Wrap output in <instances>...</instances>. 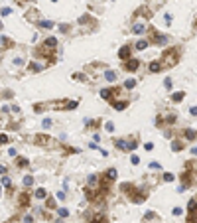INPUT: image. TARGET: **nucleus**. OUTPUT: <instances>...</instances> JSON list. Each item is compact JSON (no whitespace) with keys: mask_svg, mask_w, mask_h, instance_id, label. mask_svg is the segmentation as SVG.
Instances as JSON below:
<instances>
[{"mask_svg":"<svg viewBox=\"0 0 197 223\" xmlns=\"http://www.w3.org/2000/svg\"><path fill=\"white\" fill-rule=\"evenodd\" d=\"M160 63H162V67H164V65H168V67L176 65V63H177V52H176V49H168V52L164 53V57L160 59Z\"/></svg>","mask_w":197,"mask_h":223,"instance_id":"nucleus-1","label":"nucleus"},{"mask_svg":"<svg viewBox=\"0 0 197 223\" xmlns=\"http://www.w3.org/2000/svg\"><path fill=\"white\" fill-rule=\"evenodd\" d=\"M116 95H118V89H103L101 91V97L105 99V101H112Z\"/></svg>","mask_w":197,"mask_h":223,"instance_id":"nucleus-2","label":"nucleus"},{"mask_svg":"<svg viewBox=\"0 0 197 223\" xmlns=\"http://www.w3.org/2000/svg\"><path fill=\"white\" fill-rule=\"evenodd\" d=\"M114 144H116L118 148H120V150H134V148L138 146L136 142H126V140H116Z\"/></svg>","mask_w":197,"mask_h":223,"instance_id":"nucleus-3","label":"nucleus"},{"mask_svg":"<svg viewBox=\"0 0 197 223\" xmlns=\"http://www.w3.org/2000/svg\"><path fill=\"white\" fill-rule=\"evenodd\" d=\"M34 142L39 144V146H46V144H51V138L46 136V134H36V136H34Z\"/></svg>","mask_w":197,"mask_h":223,"instance_id":"nucleus-4","label":"nucleus"},{"mask_svg":"<svg viewBox=\"0 0 197 223\" xmlns=\"http://www.w3.org/2000/svg\"><path fill=\"white\" fill-rule=\"evenodd\" d=\"M130 46H122L120 49H118V57L122 59V61H128V57H130Z\"/></svg>","mask_w":197,"mask_h":223,"instance_id":"nucleus-5","label":"nucleus"},{"mask_svg":"<svg viewBox=\"0 0 197 223\" xmlns=\"http://www.w3.org/2000/svg\"><path fill=\"white\" fill-rule=\"evenodd\" d=\"M138 65H140V61H138V59H128V61L124 63V69H126V71H136Z\"/></svg>","mask_w":197,"mask_h":223,"instance_id":"nucleus-6","label":"nucleus"},{"mask_svg":"<svg viewBox=\"0 0 197 223\" xmlns=\"http://www.w3.org/2000/svg\"><path fill=\"white\" fill-rule=\"evenodd\" d=\"M18 204H20V207H28V204H30V194H28V191H24V194L20 196Z\"/></svg>","mask_w":197,"mask_h":223,"instance_id":"nucleus-7","label":"nucleus"},{"mask_svg":"<svg viewBox=\"0 0 197 223\" xmlns=\"http://www.w3.org/2000/svg\"><path fill=\"white\" fill-rule=\"evenodd\" d=\"M166 42H168V36H164V34H162V36H154V44H160V46H164Z\"/></svg>","mask_w":197,"mask_h":223,"instance_id":"nucleus-8","label":"nucleus"},{"mask_svg":"<svg viewBox=\"0 0 197 223\" xmlns=\"http://www.w3.org/2000/svg\"><path fill=\"white\" fill-rule=\"evenodd\" d=\"M55 46H57V39H55V38H46L44 47H55Z\"/></svg>","mask_w":197,"mask_h":223,"instance_id":"nucleus-9","label":"nucleus"},{"mask_svg":"<svg viewBox=\"0 0 197 223\" xmlns=\"http://www.w3.org/2000/svg\"><path fill=\"white\" fill-rule=\"evenodd\" d=\"M150 71H152V73L162 71V63H160V61H152V63H150Z\"/></svg>","mask_w":197,"mask_h":223,"instance_id":"nucleus-10","label":"nucleus"},{"mask_svg":"<svg viewBox=\"0 0 197 223\" xmlns=\"http://www.w3.org/2000/svg\"><path fill=\"white\" fill-rule=\"evenodd\" d=\"M36 197H38V199H46V197H47V191L44 190V188H38V190H36Z\"/></svg>","mask_w":197,"mask_h":223,"instance_id":"nucleus-11","label":"nucleus"},{"mask_svg":"<svg viewBox=\"0 0 197 223\" xmlns=\"http://www.w3.org/2000/svg\"><path fill=\"white\" fill-rule=\"evenodd\" d=\"M183 134H185V138H187V140H195V138H197V132H195V131H191V128H187Z\"/></svg>","mask_w":197,"mask_h":223,"instance_id":"nucleus-12","label":"nucleus"},{"mask_svg":"<svg viewBox=\"0 0 197 223\" xmlns=\"http://www.w3.org/2000/svg\"><path fill=\"white\" fill-rule=\"evenodd\" d=\"M144 24H134V26H132V32L134 34H144Z\"/></svg>","mask_w":197,"mask_h":223,"instance_id":"nucleus-13","label":"nucleus"},{"mask_svg":"<svg viewBox=\"0 0 197 223\" xmlns=\"http://www.w3.org/2000/svg\"><path fill=\"white\" fill-rule=\"evenodd\" d=\"M187 209H189L191 213H197V199H191L189 204H187Z\"/></svg>","mask_w":197,"mask_h":223,"instance_id":"nucleus-14","label":"nucleus"},{"mask_svg":"<svg viewBox=\"0 0 197 223\" xmlns=\"http://www.w3.org/2000/svg\"><path fill=\"white\" fill-rule=\"evenodd\" d=\"M181 148H183V144H181V142H179V140H173V142H171V150H176V152H179V150H181Z\"/></svg>","mask_w":197,"mask_h":223,"instance_id":"nucleus-15","label":"nucleus"},{"mask_svg":"<svg viewBox=\"0 0 197 223\" xmlns=\"http://www.w3.org/2000/svg\"><path fill=\"white\" fill-rule=\"evenodd\" d=\"M114 109H116V111H124L126 109V101H116V103H114Z\"/></svg>","mask_w":197,"mask_h":223,"instance_id":"nucleus-16","label":"nucleus"},{"mask_svg":"<svg viewBox=\"0 0 197 223\" xmlns=\"http://www.w3.org/2000/svg\"><path fill=\"white\" fill-rule=\"evenodd\" d=\"M89 186H91V188H93V186L97 188V186H98V176H89Z\"/></svg>","mask_w":197,"mask_h":223,"instance_id":"nucleus-17","label":"nucleus"},{"mask_svg":"<svg viewBox=\"0 0 197 223\" xmlns=\"http://www.w3.org/2000/svg\"><path fill=\"white\" fill-rule=\"evenodd\" d=\"M136 47L142 52V49H146V47H148V42H146V39H140V42H136Z\"/></svg>","mask_w":197,"mask_h":223,"instance_id":"nucleus-18","label":"nucleus"},{"mask_svg":"<svg viewBox=\"0 0 197 223\" xmlns=\"http://www.w3.org/2000/svg\"><path fill=\"white\" fill-rule=\"evenodd\" d=\"M185 95L181 91H177V93H173V95H171V99H173V101H176V103H179V101H181V99H183Z\"/></svg>","mask_w":197,"mask_h":223,"instance_id":"nucleus-19","label":"nucleus"},{"mask_svg":"<svg viewBox=\"0 0 197 223\" xmlns=\"http://www.w3.org/2000/svg\"><path fill=\"white\" fill-rule=\"evenodd\" d=\"M30 71H41L44 69V65H39V63H30V67H28Z\"/></svg>","mask_w":197,"mask_h":223,"instance_id":"nucleus-20","label":"nucleus"},{"mask_svg":"<svg viewBox=\"0 0 197 223\" xmlns=\"http://www.w3.org/2000/svg\"><path fill=\"white\" fill-rule=\"evenodd\" d=\"M39 26L49 30V28H53V22H49V20H41V22H39Z\"/></svg>","mask_w":197,"mask_h":223,"instance_id":"nucleus-21","label":"nucleus"},{"mask_svg":"<svg viewBox=\"0 0 197 223\" xmlns=\"http://www.w3.org/2000/svg\"><path fill=\"white\" fill-rule=\"evenodd\" d=\"M105 77H106V81H114V79H116V73L114 71H106Z\"/></svg>","mask_w":197,"mask_h":223,"instance_id":"nucleus-22","label":"nucleus"},{"mask_svg":"<svg viewBox=\"0 0 197 223\" xmlns=\"http://www.w3.org/2000/svg\"><path fill=\"white\" fill-rule=\"evenodd\" d=\"M18 166H20V168H28V160L20 156V158H18Z\"/></svg>","mask_w":197,"mask_h":223,"instance_id":"nucleus-23","label":"nucleus"},{"mask_svg":"<svg viewBox=\"0 0 197 223\" xmlns=\"http://www.w3.org/2000/svg\"><path fill=\"white\" fill-rule=\"evenodd\" d=\"M32 182H34L32 176H26V178H24V186H26V188H30V186H32Z\"/></svg>","mask_w":197,"mask_h":223,"instance_id":"nucleus-24","label":"nucleus"},{"mask_svg":"<svg viewBox=\"0 0 197 223\" xmlns=\"http://www.w3.org/2000/svg\"><path fill=\"white\" fill-rule=\"evenodd\" d=\"M173 178H176V176H173L171 172H166V174H164V180H166V182H171Z\"/></svg>","mask_w":197,"mask_h":223,"instance_id":"nucleus-25","label":"nucleus"},{"mask_svg":"<svg viewBox=\"0 0 197 223\" xmlns=\"http://www.w3.org/2000/svg\"><path fill=\"white\" fill-rule=\"evenodd\" d=\"M46 205H47V209H53V207H55V201H53L51 197H49V199L46 201Z\"/></svg>","mask_w":197,"mask_h":223,"instance_id":"nucleus-26","label":"nucleus"},{"mask_svg":"<svg viewBox=\"0 0 197 223\" xmlns=\"http://www.w3.org/2000/svg\"><path fill=\"white\" fill-rule=\"evenodd\" d=\"M2 144H8V136L6 134H0V146Z\"/></svg>","mask_w":197,"mask_h":223,"instance_id":"nucleus-27","label":"nucleus"},{"mask_svg":"<svg viewBox=\"0 0 197 223\" xmlns=\"http://www.w3.org/2000/svg\"><path fill=\"white\" fill-rule=\"evenodd\" d=\"M134 85H136V81H134V79H128V81H126V87H128V89H132Z\"/></svg>","mask_w":197,"mask_h":223,"instance_id":"nucleus-28","label":"nucleus"},{"mask_svg":"<svg viewBox=\"0 0 197 223\" xmlns=\"http://www.w3.org/2000/svg\"><path fill=\"white\" fill-rule=\"evenodd\" d=\"M73 77H75V79H81V81H87V77H85V75H83V73H75Z\"/></svg>","mask_w":197,"mask_h":223,"instance_id":"nucleus-29","label":"nucleus"},{"mask_svg":"<svg viewBox=\"0 0 197 223\" xmlns=\"http://www.w3.org/2000/svg\"><path fill=\"white\" fill-rule=\"evenodd\" d=\"M2 184L6 186V188H10V178H8V176H4V178H2Z\"/></svg>","mask_w":197,"mask_h":223,"instance_id":"nucleus-30","label":"nucleus"},{"mask_svg":"<svg viewBox=\"0 0 197 223\" xmlns=\"http://www.w3.org/2000/svg\"><path fill=\"white\" fill-rule=\"evenodd\" d=\"M59 215H61V217H67V215H69V211L63 209V207H59Z\"/></svg>","mask_w":197,"mask_h":223,"instance_id":"nucleus-31","label":"nucleus"},{"mask_svg":"<svg viewBox=\"0 0 197 223\" xmlns=\"http://www.w3.org/2000/svg\"><path fill=\"white\" fill-rule=\"evenodd\" d=\"M105 128H106L108 132H112V131H114V125H112V123H106V125H105Z\"/></svg>","mask_w":197,"mask_h":223,"instance_id":"nucleus-32","label":"nucleus"},{"mask_svg":"<svg viewBox=\"0 0 197 223\" xmlns=\"http://www.w3.org/2000/svg\"><path fill=\"white\" fill-rule=\"evenodd\" d=\"M24 223H34V217L32 215H26V217H24Z\"/></svg>","mask_w":197,"mask_h":223,"instance_id":"nucleus-33","label":"nucleus"},{"mask_svg":"<svg viewBox=\"0 0 197 223\" xmlns=\"http://www.w3.org/2000/svg\"><path fill=\"white\" fill-rule=\"evenodd\" d=\"M41 125H44V126H46V128H47V126H51V120H49V118H46V120H44Z\"/></svg>","mask_w":197,"mask_h":223,"instance_id":"nucleus-34","label":"nucleus"},{"mask_svg":"<svg viewBox=\"0 0 197 223\" xmlns=\"http://www.w3.org/2000/svg\"><path fill=\"white\" fill-rule=\"evenodd\" d=\"M130 162H132V164H138V162H140V158H138V156H132Z\"/></svg>","mask_w":197,"mask_h":223,"instance_id":"nucleus-35","label":"nucleus"},{"mask_svg":"<svg viewBox=\"0 0 197 223\" xmlns=\"http://www.w3.org/2000/svg\"><path fill=\"white\" fill-rule=\"evenodd\" d=\"M152 217H154V211H148V213L144 215V219H152Z\"/></svg>","mask_w":197,"mask_h":223,"instance_id":"nucleus-36","label":"nucleus"},{"mask_svg":"<svg viewBox=\"0 0 197 223\" xmlns=\"http://www.w3.org/2000/svg\"><path fill=\"white\" fill-rule=\"evenodd\" d=\"M144 148H146V150H152V148H154V144H152V142H148V144H144Z\"/></svg>","mask_w":197,"mask_h":223,"instance_id":"nucleus-37","label":"nucleus"},{"mask_svg":"<svg viewBox=\"0 0 197 223\" xmlns=\"http://www.w3.org/2000/svg\"><path fill=\"white\" fill-rule=\"evenodd\" d=\"M0 174H6V166H2V164H0Z\"/></svg>","mask_w":197,"mask_h":223,"instance_id":"nucleus-38","label":"nucleus"},{"mask_svg":"<svg viewBox=\"0 0 197 223\" xmlns=\"http://www.w3.org/2000/svg\"><path fill=\"white\" fill-rule=\"evenodd\" d=\"M191 115H193V117H197V107H193V109H191Z\"/></svg>","mask_w":197,"mask_h":223,"instance_id":"nucleus-39","label":"nucleus"},{"mask_svg":"<svg viewBox=\"0 0 197 223\" xmlns=\"http://www.w3.org/2000/svg\"><path fill=\"white\" fill-rule=\"evenodd\" d=\"M191 152H193V154H197V146H193V148H191Z\"/></svg>","mask_w":197,"mask_h":223,"instance_id":"nucleus-40","label":"nucleus"},{"mask_svg":"<svg viewBox=\"0 0 197 223\" xmlns=\"http://www.w3.org/2000/svg\"><path fill=\"white\" fill-rule=\"evenodd\" d=\"M0 30H2V22H0Z\"/></svg>","mask_w":197,"mask_h":223,"instance_id":"nucleus-41","label":"nucleus"}]
</instances>
